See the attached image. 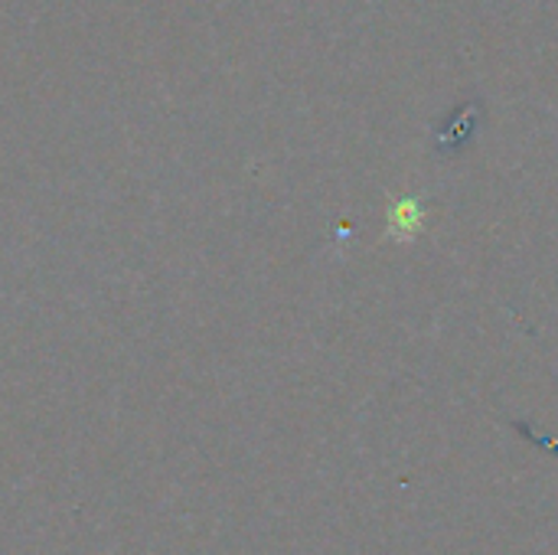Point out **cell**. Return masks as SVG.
Returning <instances> with one entry per match:
<instances>
[{
    "mask_svg": "<svg viewBox=\"0 0 558 555\" xmlns=\"http://www.w3.org/2000/svg\"><path fill=\"white\" fill-rule=\"evenodd\" d=\"M389 222H392V232H399V236H415L418 226H422V206H418L415 200H402V203L392 206Z\"/></svg>",
    "mask_w": 558,
    "mask_h": 555,
    "instance_id": "obj_1",
    "label": "cell"
}]
</instances>
